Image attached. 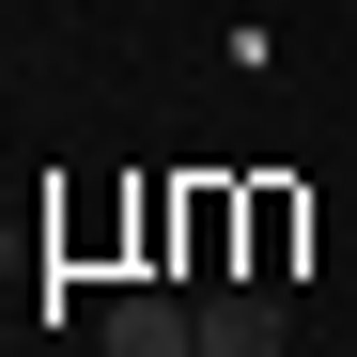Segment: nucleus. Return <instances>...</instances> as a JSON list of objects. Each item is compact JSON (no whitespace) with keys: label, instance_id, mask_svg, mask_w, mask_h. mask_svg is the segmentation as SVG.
<instances>
[{"label":"nucleus","instance_id":"nucleus-1","mask_svg":"<svg viewBox=\"0 0 357 357\" xmlns=\"http://www.w3.org/2000/svg\"><path fill=\"white\" fill-rule=\"evenodd\" d=\"M109 357H202V295H109Z\"/></svg>","mask_w":357,"mask_h":357},{"label":"nucleus","instance_id":"nucleus-2","mask_svg":"<svg viewBox=\"0 0 357 357\" xmlns=\"http://www.w3.org/2000/svg\"><path fill=\"white\" fill-rule=\"evenodd\" d=\"M202 357H280V295H202Z\"/></svg>","mask_w":357,"mask_h":357}]
</instances>
